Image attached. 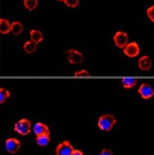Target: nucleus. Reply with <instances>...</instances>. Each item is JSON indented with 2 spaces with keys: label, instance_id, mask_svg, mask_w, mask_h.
Segmentation results:
<instances>
[{
  "label": "nucleus",
  "instance_id": "obj_1",
  "mask_svg": "<svg viewBox=\"0 0 154 155\" xmlns=\"http://www.w3.org/2000/svg\"><path fill=\"white\" fill-rule=\"evenodd\" d=\"M115 124H116L115 117L110 113H106L102 116H100L97 121L98 127L104 131H111V130L113 129V127L115 126Z\"/></svg>",
  "mask_w": 154,
  "mask_h": 155
},
{
  "label": "nucleus",
  "instance_id": "obj_2",
  "mask_svg": "<svg viewBox=\"0 0 154 155\" xmlns=\"http://www.w3.org/2000/svg\"><path fill=\"white\" fill-rule=\"evenodd\" d=\"M13 130L15 131H16L20 135L26 136L30 134L31 130V121L28 119H20L19 121L15 124V127H13Z\"/></svg>",
  "mask_w": 154,
  "mask_h": 155
},
{
  "label": "nucleus",
  "instance_id": "obj_3",
  "mask_svg": "<svg viewBox=\"0 0 154 155\" xmlns=\"http://www.w3.org/2000/svg\"><path fill=\"white\" fill-rule=\"evenodd\" d=\"M66 54H67V59H68L69 63L71 65L81 64L84 61V54L75 49L67 50Z\"/></svg>",
  "mask_w": 154,
  "mask_h": 155
},
{
  "label": "nucleus",
  "instance_id": "obj_4",
  "mask_svg": "<svg viewBox=\"0 0 154 155\" xmlns=\"http://www.w3.org/2000/svg\"><path fill=\"white\" fill-rule=\"evenodd\" d=\"M113 41H114V44L116 45L117 48L119 49H124L125 47L128 45V41H129V35L128 33L122 31H118L114 33L113 35Z\"/></svg>",
  "mask_w": 154,
  "mask_h": 155
},
{
  "label": "nucleus",
  "instance_id": "obj_5",
  "mask_svg": "<svg viewBox=\"0 0 154 155\" xmlns=\"http://www.w3.org/2000/svg\"><path fill=\"white\" fill-rule=\"evenodd\" d=\"M73 150H74V149H73V146L70 144V141L65 140L57 145L55 149V154L56 155H71Z\"/></svg>",
  "mask_w": 154,
  "mask_h": 155
},
{
  "label": "nucleus",
  "instance_id": "obj_6",
  "mask_svg": "<svg viewBox=\"0 0 154 155\" xmlns=\"http://www.w3.org/2000/svg\"><path fill=\"white\" fill-rule=\"evenodd\" d=\"M6 150L11 154H15L21 149V142L16 138H8L5 141Z\"/></svg>",
  "mask_w": 154,
  "mask_h": 155
},
{
  "label": "nucleus",
  "instance_id": "obj_7",
  "mask_svg": "<svg viewBox=\"0 0 154 155\" xmlns=\"http://www.w3.org/2000/svg\"><path fill=\"white\" fill-rule=\"evenodd\" d=\"M138 93H139V95L142 97V99L148 100V99H150L154 96V89L149 84L143 83L141 86L139 87Z\"/></svg>",
  "mask_w": 154,
  "mask_h": 155
},
{
  "label": "nucleus",
  "instance_id": "obj_8",
  "mask_svg": "<svg viewBox=\"0 0 154 155\" xmlns=\"http://www.w3.org/2000/svg\"><path fill=\"white\" fill-rule=\"evenodd\" d=\"M124 54L129 58H134L140 53V47L136 42H130L124 48Z\"/></svg>",
  "mask_w": 154,
  "mask_h": 155
},
{
  "label": "nucleus",
  "instance_id": "obj_9",
  "mask_svg": "<svg viewBox=\"0 0 154 155\" xmlns=\"http://www.w3.org/2000/svg\"><path fill=\"white\" fill-rule=\"evenodd\" d=\"M138 67L141 71H149L152 67V60L149 56L144 55L139 59L138 61Z\"/></svg>",
  "mask_w": 154,
  "mask_h": 155
},
{
  "label": "nucleus",
  "instance_id": "obj_10",
  "mask_svg": "<svg viewBox=\"0 0 154 155\" xmlns=\"http://www.w3.org/2000/svg\"><path fill=\"white\" fill-rule=\"evenodd\" d=\"M33 132L36 136L42 135V134H50V129L46 124L42 122H37L33 127Z\"/></svg>",
  "mask_w": 154,
  "mask_h": 155
},
{
  "label": "nucleus",
  "instance_id": "obj_11",
  "mask_svg": "<svg viewBox=\"0 0 154 155\" xmlns=\"http://www.w3.org/2000/svg\"><path fill=\"white\" fill-rule=\"evenodd\" d=\"M11 23L8 19L1 18L0 19V32L2 35H8L9 32H11Z\"/></svg>",
  "mask_w": 154,
  "mask_h": 155
},
{
  "label": "nucleus",
  "instance_id": "obj_12",
  "mask_svg": "<svg viewBox=\"0 0 154 155\" xmlns=\"http://www.w3.org/2000/svg\"><path fill=\"white\" fill-rule=\"evenodd\" d=\"M30 38L31 41L35 42L36 44L41 43L44 40L43 33L40 31L39 30H31L30 31Z\"/></svg>",
  "mask_w": 154,
  "mask_h": 155
},
{
  "label": "nucleus",
  "instance_id": "obj_13",
  "mask_svg": "<svg viewBox=\"0 0 154 155\" xmlns=\"http://www.w3.org/2000/svg\"><path fill=\"white\" fill-rule=\"evenodd\" d=\"M36 144L39 147H47L50 143H51V136L50 134H42V135H38L36 136Z\"/></svg>",
  "mask_w": 154,
  "mask_h": 155
},
{
  "label": "nucleus",
  "instance_id": "obj_14",
  "mask_svg": "<svg viewBox=\"0 0 154 155\" xmlns=\"http://www.w3.org/2000/svg\"><path fill=\"white\" fill-rule=\"evenodd\" d=\"M23 29H24V27H23V24L21 22H19V21H15V22H12L11 23V32L12 33L13 35H19L20 33H21L23 31Z\"/></svg>",
  "mask_w": 154,
  "mask_h": 155
},
{
  "label": "nucleus",
  "instance_id": "obj_15",
  "mask_svg": "<svg viewBox=\"0 0 154 155\" xmlns=\"http://www.w3.org/2000/svg\"><path fill=\"white\" fill-rule=\"evenodd\" d=\"M122 87L124 89H132V87H134L137 84V79H134V78H124L122 79Z\"/></svg>",
  "mask_w": 154,
  "mask_h": 155
},
{
  "label": "nucleus",
  "instance_id": "obj_16",
  "mask_svg": "<svg viewBox=\"0 0 154 155\" xmlns=\"http://www.w3.org/2000/svg\"><path fill=\"white\" fill-rule=\"evenodd\" d=\"M36 43L33 42V41H27L24 46H23V50L26 53H28V54H31V53H33L35 51H36Z\"/></svg>",
  "mask_w": 154,
  "mask_h": 155
},
{
  "label": "nucleus",
  "instance_id": "obj_17",
  "mask_svg": "<svg viewBox=\"0 0 154 155\" xmlns=\"http://www.w3.org/2000/svg\"><path fill=\"white\" fill-rule=\"evenodd\" d=\"M24 7L28 11H33L37 8L38 6V0H24Z\"/></svg>",
  "mask_w": 154,
  "mask_h": 155
},
{
  "label": "nucleus",
  "instance_id": "obj_18",
  "mask_svg": "<svg viewBox=\"0 0 154 155\" xmlns=\"http://www.w3.org/2000/svg\"><path fill=\"white\" fill-rule=\"evenodd\" d=\"M11 96V93L8 90L4 89V87H1L0 89V103L1 104H4L8 98H10Z\"/></svg>",
  "mask_w": 154,
  "mask_h": 155
},
{
  "label": "nucleus",
  "instance_id": "obj_19",
  "mask_svg": "<svg viewBox=\"0 0 154 155\" xmlns=\"http://www.w3.org/2000/svg\"><path fill=\"white\" fill-rule=\"evenodd\" d=\"M64 3L69 8H76L79 5V0H64Z\"/></svg>",
  "mask_w": 154,
  "mask_h": 155
},
{
  "label": "nucleus",
  "instance_id": "obj_20",
  "mask_svg": "<svg viewBox=\"0 0 154 155\" xmlns=\"http://www.w3.org/2000/svg\"><path fill=\"white\" fill-rule=\"evenodd\" d=\"M146 15H148L149 19L151 22H154V5L149 7V8L146 10Z\"/></svg>",
  "mask_w": 154,
  "mask_h": 155
},
{
  "label": "nucleus",
  "instance_id": "obj_21",
  "mask_svg": "<svg viewBox=\"0 0 154 155\" xmlns=\"http://www.w3.org/2000/svg\"><path fill=\"white\" fill-rule=\"evenodd\" d=\"M90 73L87 71V70H81V71H78L74 73L75 76H89Z\"/></svg>",
  "mask_w": 154,
  "mask_h": 155
},
{
  "label": "nucleus",
  "instance_id": "obj_22",
  "mask_svg": "<svg viewBox=\"0 0 154 155\" xmlns=\"http://www.w3.org/2000/svg\"><path fill=\"white\" fill-rule=\"evenodd\" d=\"M99 155H113L112 150H109V149H103L101 151H100Z\"/></svg>",
  "mask_w": 154,
  "mask_h": 155
},
{
  "label": "nucleus",
  "instance_id": "obj_23",
  "mask_svg": "<svg viewBox=\"0 0 154 155\" xmlns=\"http://www.w3.org/2000/svg\"><path fill=\"white\" fill-rule=\"evenodd\" d=\"M71 155H84V153H83V151L79 150H74L72 151Z\"/></svg>",
  "mask_w": 154,
  "mask_h": 155
},
{
  "label": "nucleus",
  "instance_id": "obj_24",
  "mask_svg": "<svg viewBox=\"0 0 154 155\" xmlns=\"http://www.w3.org/2000/svg\"><path fill=\"white\" fill-rule=\"evenodd\" d=\"M59 1H64V0H59Z\"/></svg>",
  "mask_w": 154,
  "mask_h": 155
}]
</instances>
